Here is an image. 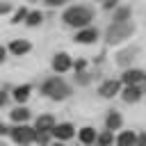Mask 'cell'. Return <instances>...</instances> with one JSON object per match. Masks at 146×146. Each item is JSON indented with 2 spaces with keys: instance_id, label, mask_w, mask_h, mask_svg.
<instances>
[{
  "instance_id": "cell-24",
  "label": "cell",
  "mask_w": 146,
  "mask_h": 146,
  "mask_svg": "<svg viewBox=\"0 0 146 146\" xmlns=\"http://www.w3.org/2000/svg\"><path fill=\"white\" fill-rule=\"evenodd\" d=\"M46 5H50V7H59V5H64L66 0H43Z\"/></svg>"
},
{
  "instance_id": "cell-1",
  "label": "cell",
  "mask_w": 146,
  "mask_h": 146,
  "mask_svg": "<svg viewBox=\"0 0 146 146\" xmlns=\"http://www.w3.org/2000/svg\"><path fill=\"white\" fill-rule=\"evenodd\" d=\"M94 18V9L89 7H68L64 11V23L66 25H73V27H87Z\"/></svg>"
},
{
  "instance_id": "cell-23",
  "label": "cell",
  "mask_w": 146,
  "mask_h": 146,
  "mask_svg": "<svg viewBox=\"0 0 146 146\" xmlns=\"http://www.w3.org/2000/svg\"><path fill=\"white\" fill-rule=\"evenodd\" d=\"M130 59H132V55H130V52H121L116 62H119V64H125V62H130Z\"/></svg>"
},
{
  "instance_id": "cell-27",
  "label": "cell",
  "mask_w": 146,
  "mask_h": 146,
  "mask_svg": "<svg viewBox=\"0 0 146 146\" xmlns=\"http://www.w3.org/2000/svg\"><path fill=\"white\" fill-rule=\"evenodd\" d=\"M75 68H78V71H82V68H84V59H80V62H75Z\"/></svg>"
},
{
  "instance_id": "cell-19",
  "label": "cell",
  "mask_w": 146,
  "mask_h": 146,
  "mask_svg": "<svg viewBox=\"0 0 146 146\" xmlns=\"http://www.w3.org/2000/svg\"><path fill=\"white\" fill-rule=\"evenodd\" d=\"M130 18V7H121L114 11V23H121V21H128Z\"/></svg>"
},
{
  "instance_id": "cell-10",
  "label": "cell",
  "mask_w": 146,
  "mask_h": 146,
  "mask_svg": "<svg viewBox=\"0 0 146 146\" xmlns=\"http://www.w3.org/2000/svg\"><path fill=\"white\" fill-rule=\"evenodd\" d=\"M52 125H55V119H52L50 114H43V116H39V119H36L34 130H46V132H50V135H52Z\"/></svg>"
},
{
  "instance_id": "cell-31",
  "label": "cell",
  "mask_w": 146,
  "mask_h": 146,
  "mask_svg": "<svg viewBox=\"0 0 146 146\" xmlns=\"http://www.w3.org/2000/svg\"><path fill=\"white\" fill-rule=\"evenodd\" d=\"M5 100H7V96H5V91H0V105H2Z\"/></svg>"
},
{
  "instance_id": "cell-17",
  "label": "cell",
  "mask_w": 146,
  "mask_h": 146,
  "mask_svg": "<svg viewBox=\"0 0 146 146\" xmlns=\"http://www.w3.org/2000/svg\"><path fill=\"white\" fill-rule=\"evenodd\" d=\"M80 141H82V144H91V141H96V132H94V128H82V130H80Z\"/></svg>"
},
{
  "instance_id": "cell-4",
  "label": "cell",
  "mask_w": 146,
  "mask_h": 146,
  "mask_svg": "<svg viewBox=\"0 0 146 146\" xmlns=\"http://www.w3.org/2000/svg\"><path fill=\"white\" fill-rule=\"evenodd\" d=\"M9 135H11V139L18 141V144H27V141H34L36 130H34V128H27V125H23V123H18V125L9 128Z\"/></svg>"
},
{
  "instance_id": "cell-26",
  "label": "cell",
  "mask_w": 146,
  "mask_h": 146,
  "mask_svg": "<svg viewBox=\"0 0 146 146\" xmlns=\"http://www.w3.org/2000/svg\"><path fill=\"white\" fill-rule=\"evenodd\" d=\"M9 9H11V7H9V5H7V2H0V14H7V11H9Z\"/></svg>"
},
{
  "instance_id": "cell-28",
  "label": "cell",
  "mask_w": 146,
  "mask_h": 146,
  "mask_svg": "<svg viewBox=\"0 0 146 146\" xmlns=\"http://www.w3.org/2000/svg\"><path fill=\"white\" fill-rule=\"evenodd\" d=\"M7 132H9V130H7V128H5V123L0 121V137H2V135H7Z\"/></svg>"
},
{
  "instance_id": "cell-32",
  "label": "cell",
  "mask_w": 146,
  "mask_h": 146,
  "mask_svg": "<svg viewBox=\"0 0 146 146\" xmlns=\"http://www.w3.org/2000/svg\"><path fill=\"white\" fill-rule=\"evenodd\" d=\"M30 2H36V0H30Z\"/></svg>"
},
{
  "instance_id": "cell-7",
  "label": "cell",
  "mask_w": 146,
  "mask_h": 146,
  "mask_svg": "<svg viewBox=\"0 0 146 146\" xmlns=\"http://www.w3.org/2000/svg\"><path fill=\"white\" fill-rule=\"evenodd\" d=\"M98 39V32L94 27H80V32L75 34V41L78 43H94Z\"/></svg>"
},
{
  "instance_id": "cell-9",
  "label": "cell",
  "mask_w": 146,
  "mask_h": 146,
  "mask_svg": "<svg viewBox=\"0 0 146 146\" xmlns=\"http://www.w3.org/2000/svg\"><path fill=\"white\" fill-rule=\"evenodd\" d=\"M73 125L71 123H59V125H52V137L57 139H71L73 137Z\"/></svg>"
},
{
  "instance_id": "cell-21",
  "label": "cell",
  "mask_w": 146,
  "mask_h": 146,
  "mask_svg": "<svg viewBox=\"0 0 146 146\" xmlns=\"http://www.w3.org/2000/svg\"><path fill=\"white\" fill-rule=\"evenodd\" d=\"M25 16H27V9H18L16 14H14V18H11V23H18V21H25Z\"/></svg>"
},
{
  "instance_id": "cell-3",
  "label": "cell",
  "mask_w": 146,
  "mask_h": 146,
  "mask_svg": "<svg viewBox=\"0 0 146 146\" xmlns=\"http://www.w3.org/2000/svg\"><path fill=\"white\" fill-rule=\"evenodd\" d=\"M135 32V25L130 23V21H121V23H112L110 27H107V36H105V41L110 43V46H114V43H119V41H123V39H128L130 34Z\"/></svg>"
},
{
  "instance_id": "cell-14",
  "label": "cell",
  "mask_w": 146,
  "mask_h": 146,
  "mask_svg": "<svg viewBox=\"0 0 146 146\" xmlns=\"http://www.w3.org/2000/svg\"><path fill=\"white\" fill-rule=\"evenodd\" d=\"M30 91H32V89H30V84H21V87H16V89H14V98H16L18 103H25V100H27V96H30Z\"/></svg>"
},
{
  "instance_id": "cell-33",
  "label": "cell",
  "mask_w": 146,
  "mask_h": 146,
  "mask_svg": "<svg viewBox=\"0 0 146 146\" xmlns=\"http://www.w3.org/2000/svg\"><path fill=\"white\" fill-rule=\"evenodd\" d=\"M144 80H146V73H144Z\"/></svg>"
},
{
  "instance_id": "cell-25",
  "label": "cell",
  "mask_w": 146,
  "mask_h": 146,
  "mask_svg": "<svg viewBox=\"0 0 146 146\" xmlns=\"http://www.w3.org/2000/svg\"><path fill=\"white\" fill-rule=\"evenodd\" d=\"M103 7H105V9H110V7H116V0H105V2H103Z\"/></svg>"
},
{
  "instance_id": "cell-15",
  "label": "cell",
  "mask_w": 146,
  "mask_h": 146,
  "mask_svg": "<svg viewBox=\"0 0 146 146\" xmlns=\"http://www.w3.org/2000/svg\"><path fill=\"white\" fill-rule=\"evenodd\" d=\"M105 123H107V130H116V128H121V114H119V112H110Z\"/></svg>"
},
{
  "instance_id": "cell-30",
  "label": "cell",
  "mask_w": 146,
  "mask_h": 146,
  "mask_svg": "<svg viewBox=\"0 0 146 146\" xmlns=\"http://www.w3.org/2000/svg\"><path fill=\"white\" fill-rule=\"evenodd\" d=\"M2 62H5V48L0 46V64H2Z\"/></svg>"
},
{
  "instance_id": "cell-5",
  "label": "cell",
  "mask_w": 146,
  "mask_h": 146,
  "mask_svg": "<svg viewBox=\"0 0 146 146\" xmlns=\"http://www.w3.org/2000/svg\"><path fill=\"white\" fill-rule=\"evenodd\" d=\"M71 57L66 55V52H57L55 57H52V68L57 71V73H64V71H68L71 68Z\"/></svg>"
},
{
  "instance_id": "cell-6",
  "label": "cell",
  "mask_w": 146,
  "mask_h": 146,
  "mask_svg": "<svg viewBox=\"0 0 146 146\" xmlns=\"http://www.w3.org/2000/svg\"><path fill=\"white\" fill-rule=\"evenodd\" d=\"M119 87H121V82H119V80H105V82L100 84L98 94H100L103 98H112V96H116Z\"/></svg>"
},
{
  "instance_id": "cell-11",
  "label": "cell",
  "mask_w": 146,
  "mask_h": 146,
  "mask_svg": "<svg viewBox=\"0 0 146 146\" xmlns=\"http://www.w3.org/2000/svg\"><path fill=\"white\" fill-rule=\"evenodd\" d=\"M121 80H123L125 84H137V82H141V80H144V73H141V71H137V68H128V71L121 75Z\"/></svg>"
},
{
  "instance_id": "cell-13",
  "label": "cell",
  "mask_w": 146,
  "mask_h": 146,
  "mask_svg": "<svg viewBox=\"0 0 146 146\" xmlns=\"http://www.w3.org/2000/svg\"><path fill=\"white\" fill-rule=\"evenodd\" d=\"M30 119V112L25 110V107H16V110H11V121L14 123H25Z\"/></svg>"
},
{
  "instance_id": "cell-2",
  "label": "cell",
  "mask_w": 146,
  "mask_h": 146,
  "mask_svg": "<svg viewBox=\"0 0 146 146\" xmlns=\"http://www.w3.org/2000/svg\"><path fill=\"white\" fill-rule=\"evenodd\" d=\"M41 91H43V96H48V98H52V100H64V98L71 94L68 84H66L62 78H50V80H46L43 87H41Z\"/></svg>"
},
{
  "instance_id": "cell-12",
  "label": "cell",
  "mask_w": 146,
  "mask_h": 146,
  "mask_svg": "<svg viewBox=\"0 0 146 146\" xmlns=\"http://www.w3.org/2000/svg\"><path fill=\"white\" fill-rule=\"evenodd\" d=\"M30 48H32V46H30V41H23V39H16V41H11V43H9V50H11L14 55H25Z\"/></svg>"
},
{
  "instance_id": "cell-22",
  "label": "cell",
  "mask_w": 146,
  "mask_h": 146,
  "mask_svg": "<svg viewBox=\"0 0 146 146\" xmlns=\"http://www.w3.org/2000/svg\"><path fill=\"white\" fill-rule=\"evenodd\" d=\"M89 80H91V73H87V71H80V73H78V82H80V84H87Z\"/></svg>"
},
{
  "instance_id": "cell-16",
  "label": "cell",
  "mask_w": 146,
  "mask_h": 146,
  "mask_svg": "<svg viewBox=\"0 0 146 146\" xmlns=\"http://www.w3.org/2000/svg\"><path fill=\"white\" fill-rule=\"evenodd\" d=\"M135 141H137V135L130 132V130H125L116 137V144H121V146H128V144H135Z\"/></svg>"
},
{
  "instance_id": "cell-29",
  "label": "cell",
  "mask_w": 146,
  "mask_h": 146,
  "mask_svg": "<svg viewBox=\"0 0 146 146\" xmlns=\"http://www.w3.org/2000/svg\"><path fill=\"white\" fill-rule=\"evenodd\" d=\"M137 141H139V144H146V132H144V135H139V137H137Z\"/></svg>"
},
{
  "instance_id": "cell-18",
  "label": "cell",
  "mask_w": 146,
  "mask_h": 146,
  "mask_svg": "<svg viewBox=\"0 0 146 146\" xmlns=\"http://www.w3.org/2000/svg\"><path fill=\"white\" fill-rule=\"evenodd\" d=\"M43 21V16H41V11H27V16H25V23L30 25V27H34V25H39Z\"/></svg>"
},
{
  "instance_id": "cell-20",
  "label": "cell",
  "mask_w": 146,
  "mask_h": 146,
  "mask_svg": "<svg viewBox=\"0 0 146 146\" xmlns=\"http://www.w3.org/2000/svg\"><path fill=\"white\" fill-rule=\"evenodd\" d=\"M98 139V144H103V146H107V144H112L114 141V135H112V130H105L100 137H96Z\"/></svg>"
},
{
  "instance_id": "cell-8",
  "label": "cell",
  "mask_w": 146,
  "mask_h": 146,
  "mask_svg": "<svg viewBox=\"0 0 146 146\" xmlns=\"http://www.w3.org/2000/svg\"><path fill=\"white\" fill-rule=\"evenodd\" d=\"M121 96H123L125 103H137L141 98V87L139 84H125V89H123Z\"/></svg>"
}]
</instances>
